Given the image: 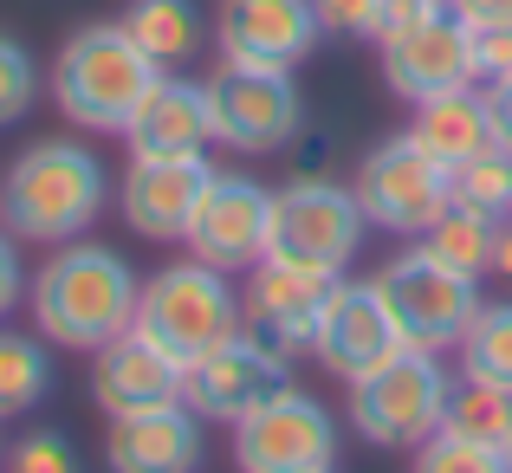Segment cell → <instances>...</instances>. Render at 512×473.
Wrapping results in <instances>:
<instances>
[{"instance_id": "obj_26", "label": "cell", "mask_w": 512, "mask_h": 473, "mask_svg": "<svg viewBox=\"0 0 512 473\" xmlns=\"http://www.w3.org/2000/svg\"><path fill=\"white\" fill-rule=\"evenodd\" d=\"M461 370L512 389V299L474 312V324H467V337H461Z\"/></svg>"}, {"instance_id": "obj_37", "label": "cell", "mask_w": 512, "mask_h": 473, "mask_svg": "<svg viewBox=\"0 0 512 473\" xmlns=\"http://www.w3.org/2000/svg\"><path fill=\"white\" fill-rule=\"evenodd\" d=\"M493 279H512V214L493 227Z\"/></svg>"}, {"instance_id": "obj_16", "label": "cell", "mask_w": 512, "mask_h": 473, "mask_svg": "<svg viewBox=\"0 0 512 473\" xmlns=\"http://www.w3.org/2000/svg\"><path fill=\"white\" fill-rule=\"evenodd\" d=\"M208 175H214L208 156H130L124 182H117V214L137 240H156V247L182 240Z\"/></svg>"}, {"instance_id": "obj_35", "label": "cell", "mask_w": 512, "mask_h": 473, "mask_svg": "<svg viewBox=\"0 0 512 473\" xmlns=\"http://www.w3.org/2000/svg\"><path fill=\"white\" fill-rule=\"evenodd\" d=\"M448 13L467 33H487V26H512V0H448Z\"/></svg>"}, {"instance_id": "obj_36", "label": "cell", "mask_w": 512, "mask_h": 473, "mask_svg": "<svg viewBox=\"0 0 512 473\" xmlns=\"http://www.w3.org/2000/svg\"><path fill=\"white\" fill-rule=\"evenodd\" d=\"M487 91V117H493V143L500 150H512V78H500V85H480Z\"/></svg>"}, {"instance_id": "obj_29", "label": "cell", "mask_w": 512, "mask_h": 473, "mask_svg": "<svg viewBox=\"0 0 512 473\" xmlns=\"http://www.w3.org/2000/svg\"><path fill=\"white\" fill-rule=\"evenodd\" d=\"M0 473H85V461H78V448H72L65 428H33V435H20L7 448Z\"/></svg>"}, {"instance_id": "obj_2", "label": "cell", "mask_w": 512, "mask_h": 473, "mask_svg": "<svg viewBox=\"0 0 512 473\" xmlns=\"http://www.w3.org/2000/svg\"><path fill=\"white\" fill-rule=\"evenodd\" d=\"M137 292H143V279L104 240H65L26 279L33 331L59 350H104L111 337H124L130 318H137Z\"/></svg>"}, {"instance_id": "obj_23", "label": "cell", "mask_w": 512, "mask_h": 473, "mask_svg": "<svg viewBox=\"0 0 512 473\" xmlns=\"http://www.w3.org/2000/svg\"><path fill=\"white\" fill-rule=\"evenodd\" d=\"M493 214H480V208H467L461 195H448L435 214H428V227L415 234V247L428 253V260H441L448 273H461V279H487L493 273Z\"/></svg>"}, {"instance_id": "obj_10", "label": "cell", "mask_w": 512, "mask_h": 473, "mask_svg": "<svg viewBox=\"0 0 512 473\" xmlns=\"http://www.w3.org/2000/svg\"><path fill=\"white\" fill-rule=\"evenodd\" d=\"M266 240H273V188L247 169H214L188 214L182 247L221 273H253L266 260Z\"/></svg>"}, {"instance_id": "obj_38", "label": "cell", "mask_w": 512, "mask_h": 473, "mask_svg": "<svg viewBox=\"0 0 512 473\" xmlns=\"http://www.w3.org/2000/svg\"><path fill=\"white\" fill-rule=\"evenodd\" d=\"M500 454H506V467H512V428H506V441H500Z\"/></svg>"}, {"instance_id": "obj_25", "label": "cell", "mask_w": 512, "mask_h": 473, "mask_svg": "<svg viewBox=\"0 0 512 473\" xmlns=\"http://www.w3.org/2000/svg\"><path fill=\"white\" fill-rule=\"evenodd\" d=\"M441 428L448 435H467V441H487V448H500L506 428H512V389L487 383V376H454L448 383V409H441Z\"/></svg>"}, {"instance_id": "obj_1", "label": "cell", "mask_w": 512, "mask_h": 473, "mask_svg": "<svg viewBox=\"0 0 512 473\" xmlns=\"http://www.w3.org/2000/svg\"><path fill=\"white\" fill-rule=\"evenodd\" d=\"M111 208V169L78 137H39L0 169V227L33 247H65Z\"/></svg>"}, {"instance_id": "obj_11", "label": "cell", "mask_w": 512, "mask_h": 473, "mask_svg": "<svg viewBox=\"0 0 512 473\" xmlns=\"http://www.w3.org/2000/svg\"><path fill=\"white\" fill-rule=\"evenodd\" d=\"M279 389H292V357H279L273 344H260L247 331L214 344L208 357H195L182 370V402L201 422H221V428H234L260 402H273Z\"/></svg>"}, {"instance_id": "obj_27", "label": "cell", "mask_w": 512, "mask_h": 473, "mask_svg": "<svg viewBox=\"0 0 512 473\" xmlns=\"http://www.w3.org/2000/svg\"><path fill=\"white\" fill-rule=\"evenodd\" d=\"M448 195H461L467 208L493 214V221H506L512 214V150H480L474 162H461V169L448 175Z\"/></svg>"}, {"instance_id": "obj_13", "label": "cell", "mask_w": 512, "mask_h": 473, "mask_svg": "<svg viewBox=\"0 0 512 473\" xmlns=\"http://www.w3.org/2000/svg\"><path fill=\"white\" fill-rule=\"evenodd\" d=\"M325 26H318L312 0H221L214 7V52L234 65H279L299 72L318 52Z\"/></svg>"}, {"instance_id": "obj_24", "label": "cell", "mask_w": 512, "mask_h": 473, "mask_svg": "<svg viewBox=\"0 0 512 473\" xmlns=\"http://www.w3.org/2000/svg\"><path fill=\"white\" fill-rule=\"evenodd\" d=\"M46 389H52V350H46V337H39V331L26 337V331H7V324H0V422H7V415L39 409Z\"/></svg>"}, {"instance_id": "obj_39", "label": "cell", "mask_w": 512, "mask_h": 473, "mask_svg": "<svg viewBox=\"0 0 512 473\" xmlns=\"http://www.w3.org/2000/svg\"><path fill=\"white\" fill-rule=\"evenodd\" d=\"M331 473H338V467H331Z\"/></svg>"}, {"instance_id": "obj_21", "label": "cell", "mask_w": 512, "mask_h": 473, "mask_svg": "<svg viewBox=\"0 0 512 473\" xmlns=\"http://www.w3.org/2000/svg\"><path fill=\"white\" fill-rule=\"evenodd\" d=\"M402 137L454 175L461 162H474L480 150H493L487 91H480V85H461V91H441V98L415 104V117H409V130H402Z\"/></svg>"}, {"instance_id": "obj_31", "label": "cell", "mask_w": 512, "mask_h": 473, "mask_svg": "<svg viewBox=\"0 0 512 473\" xmlns=\"http://www.w3.org/2000/svg\"><path fill=\"white\" fill-rule=\"evenodd\" d=\"M325 39H376V7L383 0H312Z\"/></svg>"}, {"instance_id": "obj_28", "label": "cell", "mask_w": 512, "mask_h": 473, "mask_svg": "<svg viewBox=\"0 0 512 473\" xmlns=\"http://www.w3.org/2000/svg\"><path fill=\"white\" fill-rule=\"evenodd\" d=\"M415 473H512L500 448H487V441H467V435H448V428H435V435L422 441V454H415Z\"/></svg>"}, {"instance_id": "obj_14", "label": "cell", "mask_w": 512, "mask_h": 473, "mask_svg": "<svg viewBox=\"0 0 512 473\" xmlns=\"http://www.w3.org/2000/svg\"><path fill=\"white\" fill-rule=\"evenodd\" d=\"M331 286L338 279H318V273H299V266H279V260H260L247 273V292H240V331L273 344L279 357H299L312 350L318 337V318L331 305Z\"/></svg>"}, {"instance_id": "obj_6", "label": "cell", "mask_w": 512, "mask_h": 473, "mask_svg": "<svg viewBox=\"0 0 512 473\" xmlns=\"http://www.w3.org/2000/svg\"><path fill=\"white\" fill-rule=\"evenodd\" d=\"M448 383L454 376L441 370L435 350H409L402 344L396 357H383L370 376L344 383L350 389L344 415H350V428H357L370 448H422V441L441 428Z\"/></svg>"}, {"instance_id": "obj_17", "label": "cell", "mask_w": 512, "mask_h": 473, "mask_svg": "<svg viewBox=\"0 0 512 473\" xmlns=\"http://www.w3.org/2000/svg\"><path fill=\"white\" fill-rule=\"evenodd\" d=\"M402 337L396 324H389L383 299H376V279H338L331 286V305L325 318H318V337H312V357L325 376H338V383H357V376H370L383 357H396Z\"/></svg>"}, {"instance_id": "obj_19", "label": "cell", "mask_w": 512, "mask_h": 473, "mask_svg": "<svg viewBox=\"0 0 512 473\" xmlns=\"http://www.w3.org/2000/svg\"><path fill=\"white\" fill-rule=\"evenodd\" d=\"M201 415L188 402H163L143 415H117L104 435V467L111 473H201Z\"/></svg>"}, {"instance_id": "obj_22", "label": "cell", "mask_w": 512, "mask_h": 473, "mask_svg": "<svg viewBox=\"0 0 512 473\" xmlns=\"http://www.w3.org/2000/svg\"><path fill=\"white\" fill-rule=\"evenodd\" d=\"M117 26H124L163 72H182V65L208 46V13H201V0H130V7L117 13Z\"/></svg>"}, {"instance_id": "obj_8", "label": "cell", "mask_w": 512, "mask_h": 473, "mask_svg": "<svg viewBox=\"0 0 512 473\" xmlns=\"http://www.w3.org/2000/svg\"><path fill=\"white\" fill-rule=\"evenodd\" d=\"M208 111H214V143L240 156H273L305 137V98L299 78L279 65H234L221 59L208 78Z\"/></svg>"}, {"instance_id": "obj_33", "label": "cell", "mask_w": 512, "mask_h": 473, "mask_svg": "<svg viewBox=\"0 0 512 473\" xmlns=\"http://www.w3.org/2000/svg\"><path fill=\"white\" fill-rule=\"evenodd\" d=\"M435 13H448V0H383V7H376V46H383L389 33H402V26H415V20H435Z\"/></svg>"}, {"instance_id": "obj_32", "label": "cell", "mask_w": 512, "mask_h": 473, "mask_svg": "<svg viewBox=\"0 0 512 473\" xmlns=\"http://www.w3.org/2000/svg\"><path fill=\"white\" fill-rule=\"evenodd\" d=\"M512 78V26H487L474 33V85H500Z\"/></svg>"}, {"instance_id": "obj_30", "label": "cell", "mask_w": 512, "mask_h": 473, "mask_svg": "<svg viewBox=\"0 0 512 473\" xmlns=\"http://www.w3.org/2000/svg\"><path fill=\"white\" fill-rule=\"evenodd\" d=\"M33 98H39V65H33V52H26L13 33H0V130L20 124V117L33 111Z\"/></svg>"}, {"instance_id": "obj_34", "label": "cell", "mask_w": 512, "mask_h": 473, "mask_svg": "<svg viewBox=\"0 0 512 473\" xmlns=\"http://www.w3.org/2000/svg\"><path fill=\"white\" fill-rule=\"evenodd\" d=\"M26 299V266H20V240L0 227V324L13 318V305Z\"/></svg>"}, {"instance_id": "obj_7", "label": "cell", "mask_w": 512, "mask_h": 473, "mask_svg": "<svg viewBox=\"0 0 512 473\" xmlns=\"http://www.w3.org/2000/svg\"><path fill=\"white\" fill-rule=\"evenodd\" d=\"M376 299H383L389 324H396V337L409 350H461L467 324L487 299H480V279H461L448 273L441 260H428L422 247L396 253V260L376 273Z\"/></svg>"}, {"instance_id": "obj_20", "label": "cell", "mask_w": 512, "mask_h": 473, "mask_svg": "<svg viewBox=\"0 0 512 473\" xmlns=\"http://www.w3.org/2000/svg\"><path fill=\"white\" fill-rule=\"evenodd\" d=\"M117 137L130 143V156H208V143H214L208 85L163 72L143 91V104L130 111V124L117 130Z\"/></svg>"}, {"instance_id": "obj_3", "label": "cell", "mask_w": 512, "mask_h": 473, "mask_svg": "<svg viewBox=\"0 0 512 473\" xmlns=\"http://www.w3.org/2000/svg\"><path fill=\"white\" fill-rule=\"evenodd\" d=\"M163 78V65L150 59V52L137 46V39L124 33L117 20H91L78 26L72 39L59 46V59H52V104H59V117L72 130H124L130 111L143 104V91Z\"/></svg>"}, {"instance_id": "obj_5", "label": "cell", "mask_w": 512, "mask_h": 473, "mask_svg": "<svg viewBox=\"0 0 512 473\" xmlns=\"http://www.w3.org/2000/svg\"><path fill=\"white\" fill-rule=\"evenodd\" d=\"M363 221L357 195L331 175H292L286 188H273V240H266V260L299 266L318 279H344L363 253Z\"/></svg>"}, {"instance_id": "obj_12", "label": "cell", "mask_w": 512, "mask_h": 473, "mask_svg": "<svg viewBox=\"0 0 512 473\" xmlns=\"http://www.w3.org/2000/svg\"><path fill=\"white\" fill-rule=\"evenodd\" d=\"M350 195H357L370 227H383V234H422L428 214L448 201V169L435 156H422L409 137H389L357 162Z\"/></svg>"}, {"instance_id": "obj_9", "label": "cell", "mask_w": 512, "mask_h": 473, "mask_svg": "<svg viewBox=\"0 0 512 473\" xmlns=\"http://www.w3.org/2000/svg\"><path fill=\"white\" fill-rule=\"evenodd\" d=\"M240 473H331L338 467V415L305 389H279L234 422Z\"/></svg>"}, {"instance_id": "obj_4", "label": "cell", "mask_w": 512, "mask_h": 473, "mask_svg": "<svg viewBox=\"0 0 512 473\" xmlns=\"http://www.w3.org/2000/svg\"><path fill=\"white\" fill-rule=\"evenodd\" d=\"M130 331L150 337L163 357H175L188 370V363L208 357L214 344L240 337L234 273L195 260V253L175 260V266H163V273H150V279H143V292H137V318H130Z\"/></svg>"}, {"instance_id": "obj_15", "label": "cell", "mask_w": 512, "mask_h": 473, "mask_svg": "<svg viewBox=\"0 0 512 473\" xmlns=\"http://www.w3.org/2000/svg\"><path fill=\"white\" fill-rule=\"evenodd\" d=\"M383 85L402 104H428L441 91L474 85V33L454 13H435V20H415L402 33H389L383 39Z\"/></svg>"}, {"instance_id": "obj_18", "label": "cell", "mask_w": 512, "mask_h": 473, "mask_svg": "<svg viewBox=\"0 0 512 473\" xmlns=\"http://www.w3.org/2000/svg\"><path fill=\"white\" fill-rule=\"evenodd\" d=\"M91 402H98L104 422L163 409V402H182V363L163 357L150 337L124 331L104 350H91Z\"/></svg>"}]
</instances>
